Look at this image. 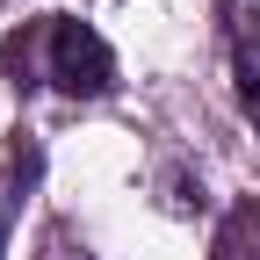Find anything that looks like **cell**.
<instances>
[{"instance_id": "obj_1", "label": "cell", "mask_w": 260, "mask_h": 260, "mask_svg": "<svg viewBox=\"0 0 260 260\" xmlns=\"http://www.w3.org/2000/svg\"><path fill=\"white\" fill-rule=\"evenodd\" d=\"M44 51H51V87L73 94V102H102V94L116 87V51L94 37L87 22L51 15L44 22Z\"/></svg>"}, {"instance_id": "obj_2", "label": "cell", "mask_w": 260, "mask_h": 260, "mask_svg": "<svg viewBox=\"0 0 260 260\" xmlns=\"http://www.w3.org/2000/svg\"><path fill=\"white\" fill-rule=\"evenodd\" d=\"M232 73H239V109L260 130V8L232 15Z\"/></svg>"}, {"instance_id": "obj_3", "label": "cell", "mask_w": 260, "mask_h": 260, "mask_svg": "<svg viewBox=\"0 0 260 260\" xmlns=\"http://www.w3.org/2000/svg\"><path fill=\"white\" fill-rule=\"evenodd\" d=\"M217 260H260V203H239L217 239Z\"/></svg>"}, {"instance_id": "obj_4", "label": "cell", "mask_w": 260, "mask_h": 260, "mask_svg": "<svg viewBox=\"0 0 260 260\" xmlns=\"http://www.w3.org/2000/svg\"><path fill=\"white\" fill-rule=\"evenodd\" d=\"M0 253H8V203H0Z\"/></svg>"}]
</instances>
